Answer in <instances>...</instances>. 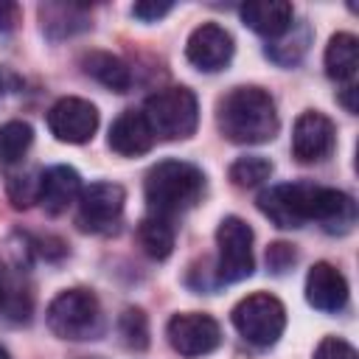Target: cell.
<instances>
[{"mask_svg":"<svg viewBox=\"0 0 359 359\" xmlns=\"http://www.w3.org/2000/svg\"><path fill=\"white\" fill-rule=\"evenodd\" d=\"M219 132L230 143L255 146L278 135V109L266 90L261 87H233L216 107Z\"/></svg>","mask_w":359,"mask_h":359,"instance_id":"1","label":"cell"},{"mask_svg":"<svg viewBox=\"0 0 359 359\" xmlns=\"http://www.w3.org/2000/svg\"><path fill=\"white\" fill-rule=\"evenodd\" d=\"M146 202L149 210L165 219L191 210L205 191V174L185 160H163L146 174Z\"/></svg>","mask_w":359,"mask_h":359,"instance_id":"2","label":"cell"},{"mask_svg":"<svg viewBox=\"0 0 359 359\" xmlns=\"http://www.w3.org/2000/svg\"><path fill=\"white\" fill-rule=\"evenodd\" d=\"M325 194L328 188L314 182H286L264 191L258 196V208L272 224L292 230V227H303L306 222H320Z\"/></svg>","mask_w":359,"mask_h":359,"instance_id":"3","label":"cell"},{"mask_svg":"<svg viewBox=\"0 0 359 359\" xmlns=\"http://www.w3.org/2000/svg\"><path fill=\"white\" fill-rule=\"evenodd\" d=\"M143 115L154 132V137L163 140H182L196 132L199 123V104L196 95L188 87H165L146 98Z\"/></svg>","mask_w":359,"mask_h":359,"instance_id":"4","label":"cell"},{"mask_svg":"<svg viewBox=\"0 0 359 359\" xmlns=\"http://www.w3.org/2000/svg\"><path fill=\"white\" fill-rule=\"evenodd\" d=\"M45 320L59 339L81 342L101 331V306L87 289H65L50 300Z\"/></svg>","mask_w":359,"mask_h":359,"instance_id":"5","label":"cell"},{"mask_svg":"<svg viewBox=\"0 0 359 359\" xmlns=\"http://www.w3.org/2000/svg\"><path fill=\"white\" fill-rule=\"evenodd\" d=\"M230 320H233L236 331L250 345L269 348L280 339V334L286 328V309L278 297H272L266 292H255L236 303Z\"/></svg>","mask_w":359,"mask_h":359,"instance_id":"6","label":"cell"},{"mask_svg":"<svg viewBox=\"0 0 359 359\" xmlns=\"http://www.w3.org/2000/svg\"><path fill=\"white\" fill-rule=\"evenodd\" d=\"M216 247L219 261L216 272L224 283H238L252 275L255 258H252V227L238 216H224L216 230Z\"/></svg>","mask_w":359,"mask_h":359,"instance_id":"7","label":"cell"},{"mask_svg":"<svg viewBox=\"0 0 359 359\" xmlns=\"http://www.w3.org/2000/svg\"><path fill=\"white\" fill-rule=\"evenodd\" d=\"M165 337L171 342V348L180 356H205L210 351H216L222 345V328L210 314H199V311H182L174 314L165 325Z\"/></svg>","mask_w":359,"mask_h":359,"instance_id":"8","label":"cell"},{"mask_svg":"<svg viewBox=\"0 0 359 359\" xmlns=\"http://www.w3.org/2000/svg\"><path fill=\"white\" fill-rule=\"evenodd\" d=\"M76 202H79L76 224L87 233H104V230L115 227V222L121 219L126 191L118 182H93V185L81 188Z\"/></svg>","mask_w":359,"mask_h":359,"instance_id":"9","label":"cell"},{"mask_svg":"<svg viewBox=\"0 0 359 359\" xmlns=\"http://www.w3.org/2000/svg\"><path fill=\"white\" fill-rule=\"evenodd\" d=\"M48 129L62 143H87L98 129V109L76 95L59 98L48 112Z\"/></svg>","mask_w":359,"mask_h":359,"instance_id":"10","label":"cell"},{"mask_svg":"<svg viewBox=\"0 0 359 359\" xmlns=\"http://www.w3.org/2000/svg\"><path fill=\"white\" fill-rule=\"evenodd\" d=\"M337 146V126L328 115L306 109L292 129V154L300 163H320Z\"/></svg>","mask_w":359,"mask_h":359,"instance_id":"11","label":"cell"},{"mask_svg":"<svg viewBox=\"0 0 359 359\" xmlns=\"http://www.w3.org/2000/svg\"><path fill=\"white\" fill-rule=\"evenodd\" d=\"M233 50H236V45H233L230 31H224L216 22H202L199 28L191 31V36L185 42L188 62L202 73L224 70L233 59Z\"/></svg>","mask_w":359,"mask_h":359,"instance_id":"12","label":"cell"},{"mask_svg":"<svg viewBox=\"0 0 359 359\" xmlns=\"http://www.w3.org/2000/svg\"><path fill=\"white\" fill-rule=\"evenodd\" d=\"M306 300L317 311H342L348 306V280H345V275L328 261L314 264L306 275Z\"/></svg>","mask_w":359,"mask_h":359,"instance_id":"13","label":"cell"},{"mask_svg":"<svg viewBox=\"0 0 359 359\" xmlns=\"http://www.w3.org/2000/svg\"><path fill=\"white\" fill-rule=\"evenodd\" d=\"M81 194V177L70 165H50L39 177L36 188V202L45 208V213L59 216L65 213Z\"/></svg>","mask_w":359,"mask_h":359,"instance_id":"14","label":"cell"},{"mask_svg":"<svg viewBox=\"0 0 359 359\" xmlns=\"http://www.w3.org/2000/svg\"><path fill=\"white\" fill-rule=\"evenodd\" d=\"M154 132L143 115V109H123L109 126V149L121 157L146 154L154 146Z\"/></svg>","mask_w":359,"mask_h":359,"instance_id":"15","label":"cell"},{"mask_svg":"<svg viewBox=\"0 0 359 359\" xmlns=\"http://www.w3.org/2000/svg\"><path fill=\"white\" fill-rule=\"evenodd\" d=\"M241 20L247 28H252L255 34L266 36V39H278L292 28L294 20V8L292 3L283 0H269V3H247L238 8Z\"/></svg>","mask_w":359,"mask_h":359,"instance_id":"16","label":"cell"},{"mask_svg":"<svg viewBox=\"0 0 359 359\" xmlns=\"http://www.w3.org/2000/svg\"><path fill=\"white\" fill-rule=\"evenodd\" d=\"M325 73L334 81H353L359 70V39L353 34H334L325 45Z\"/></svg>","mask_w":359,"mask_h":359,"instance_id":"17","label":"cell"},{"mask_svg":"<svg viewBox=\"0 0 359 359\" xmlns=\"http://www.w3.org/2000/svg\"><path fill=\"white\" fill-rule=\"evenodd\" d=\"M81 65H84V73H87V76H93L98 84H104V87H109V90H115V93H126V90L132 87V73H129V67H126L118 56H112V53H107V50H90V53L81 59Z\"/></svg>","mask_w":359,"mask_h":359,"instance_id":"18","label":"cell"},{"mask_svg":"<svg viewBox=\"0 0 359 359\" xmlns=\"http://www.w3.org/2000/svg\"><path fill=\"white\" fill-rule=\"evenodd\" d=\"M137 244L149 258L165 261L174 250V224H171V219L157 216V213L143 216L140 224H137Z\"/></svg>","mask_w":359,"mask_h":359,"instance_id":"19","label":"cell"},{"mask_svg":"<svg viewBox=\"0 0 359 359\" xmlns=\"http://www.w3.org/2000/svg\"><path fill=\"white\" fill-rule=\"evenodd\" d=\"M34 143V129L25 121H8L0 126V165L20 163Z\"/></svg>","mask_w":359,"mask_h":359,"instance_id":"20","label":"cell"},{"mask_svg":"<svg viewBox=\"0 0 359 359\" xmlns=\"http://www.w3.org/2000/svg\"><path fill=\"white\" fill-rule=\"evenodd\" d=\"M269 174H272V163L266 157H258V154L238 157L230 165V182L238 188H255L264 180H269Z\"/></svg>","mask_w":359,"mask_h":359,"instance_id":"21","label":"cell"},{"mask_svg":"<svg viewBox=\"0 0 359 359\" xmlns=\"http://www.w3.org/2000/svg\"><path fill=\"white\" fill-rule=\"evenodd\" d=\"M121 337L135 351H143L149 345V325H146V314L140 309H126L121 314Z\"/></svg>","mask_w":359,"mask_h":359,"instance_id":"22","label":"cell"},{"mask_svg":"<svg viewBox=\"0 0 359 359\" xmlns=\"http://www.w3.org/2000/svg\"><path fill=\"white\" fill-rule=\"evenodd\" d=\"M314 359H359L356 356V348L339 337H325L317 351H314Z\"/></svg>","mask_w":359,"mask_h":359,"instance_id":"23","label":"cell"},{"mask_svg":"<svg viewBox=\"0 0 359 359\" xmlns=\"http://www.w3.org/2000/svg\"><path fill=\"white\" fill-rule=\"evenodd\" d=\"M266 264H269V269H272L275 275L286 272V269L294 264V250H292V244H283V241L272 244V247L266 250Z\"/></svg>","mask_w":359,"mask_h":359,"instance_id":"24","label":"cell"},{"mask_svg":"<svg viewBox=\"0 0 359 359\" xmlns=\"http://www.w3.org/2000/svg\"><path fill=\"white\" fill-rule=\"evenodd\" d=\"M31 182L25 180V177H11L8 180V196H11V202H14V208H28L34 199H36V188H28Z\"/></svg>","mask_w":359,"mask_h":359,"instance_id":"25","label":"cell"},{"mask_svg":"<svg viewBox=\"0 0 359 359\" xmlns=\"http://www.w3.org/2000/svg\"><path fill=\"white\" fill-rule=\"evenodd\" d=\"M174 6L171 3H157V0H143V3H135L132 6V17L143 20V22H154L160 17H165Z\"/></svg>","mask_w":359,"mask_h":359,"instance_id":"26","label":"cell"},{"mask_svg":"<svg viewBox=\"0 0 359 359\" xmlns=\"http://www.w3.org/2000/svg\"><path fill=\"white\" fill-rule=\"evenodd\" d=\"M20 22V6L11 0H0V31H11Z\"/></svg>","mask_w":359,"mask_h":359,"instance_id":"27","label":"cell"},{"mask_svg":"<svg viewBox=\"0 0 359 359\" xmlns=\"http://www.w3.org/2000/svg\"><path fill=\"white\" fill-rule=\"evenodd\" d=\"M3 297H6V283H3V266H0V303H3Z\"/></svg>","mask_w":359,"mask_h":359,"instance_id":"28","label":"cell"},{"mask_svg":"<svg viewBox=\"0 0 359 359\" xmlns=\"http://www.w3.org/2000/svg\"><path fill=\"white\" fill-rule=\"evenodd\" d=\"M0 359H11V353H8L6 348H0Z\"/></svg>","mask_w":359,"mask_h":359,"instance_id":"29","label":"cell"}]
</instances>
